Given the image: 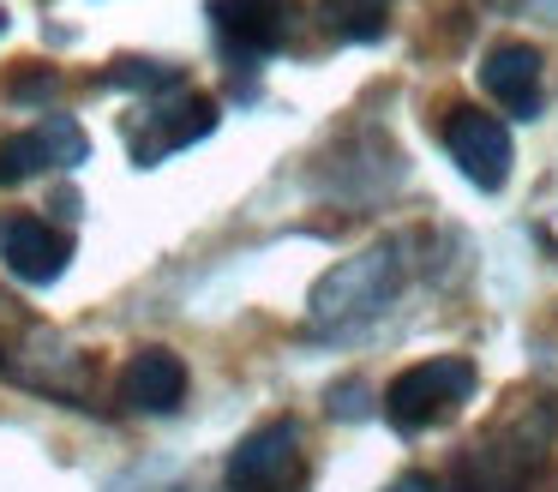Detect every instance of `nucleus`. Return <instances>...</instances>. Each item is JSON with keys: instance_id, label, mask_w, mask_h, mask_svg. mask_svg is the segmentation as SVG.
Listing matches in <instances>:
<instances>
[{"instance_id": "1", "label": "nucleus", "mask_w": 558, "mask_h": 492, "mask_svg": "<svg viewBox=\"0 0 558 492\" xmlns=\"http://www.w3.org/2000/svg\"><path fill=\"white\" fill-rule=\"evenodd\" d=\"M397 288H402V247L385 240V247H366L318 276L313 295H306V319H313V331H349V324L385 312Z\"/></svg>"}, {"instance_id": "2", "label": "nucleus", "mask_w": 558, "mask_h": 492, "mask_svg": "<svg viewBox=\"0 0 558 492\" xmlns=\"http://www.w3.org/2000/svg\"><path fill=\"white\" fill-rule=\"evenodd\" d=\"M469 396H474V360L438 355V360H421V367H409V372L390 379L385 420L397 432H426V427H438L445 415H457Z\"/></svg>"}, {"instance_id": "3", "label": "nucleus", "mask_w": 558, "mask_h": 492, "mask_svg": "<svg viewBox=\"0 0 558 492\" xmlns=\"http://www.w3.org/2000/svg\"><path fill=\"white\" fill-rule=\"evenodd\" d=\"M229 492H301V427L294 420H265L229 451Z\"/></svg>"}, {"instance_id": "4", "label": "nucleus", "mask_w": 558, "mask_h": 492, "mask_svg": "<svg viewBox=\"0 0 558 492\" xmlns=\"http://www.w3.org/2000/svg\"><path fill=\"white\" fill-rule=\"evenodd\" d=\"M445 151L481 192H498L510 180V163H517V151H510V127L498 115H486V108H469V103L445 115Z\"/></svg>"}, {"instance_id": "5", "label": "nucleus", "mask_w": 558, "mask_h": 492, "mask_svg": "<svg viewBox=\"0 0 558 492\" xmlns=\"http://www.w3.org/2000/svg\"><path fill=\"white\" fill-rule=\"evenodd\" d=\"M205 19L229 60H265L289 43L294 0H205Z\"/></svg>"}, {"instance_id": "6", "label": "nucleus", "mask_w": 558, "mask_h": 492, "mask_svg": "<svg viewBox=\"0 0 558 492\" xmlns=\"http://www.w3.org/2000/svg\"><path fill=\"white\" fill-rule=\"evenodd\" d=\"M66 259H73V240L61 235V228H49L43 216L31 211H13L0 216V264L19 276V283H54V276L66 271Z\"/></svg>"}, {"instance_id": "7", "label": "nucleus", "mask_w": 558, "mask_h": 492, "mask_svg": "<svg viewBox=\"0 0 558 492\" xmlns=\"http://www.w3.org/2000/svg\"><path fill=\"white\" fill-rule=\"evenodd\" d=\"M481 91L493 96L505 115L534 120V115H541V48H529V43H498V48H486V60H481Z\"/></svg>"}, {"instance_id": "8", "label": "nucleus", "mask_w": 558, "mask_h": 492, "mask_svg": "<svg viewBox=\"0 0 558 492\" xmlns=\"http://www.w3.org/2000/svg\"><path fill=\"white\" fill-rule=\"evenodd\" d=\"M121 403L133 415H174L186 403V360L174 348H138L121 372Z\"/></svg>"}, {"instance_id": "9", "label": "nucleus", "mask_w": 558, "mask_h": 492, "mask_svg": "<svg viewBox=\"0 0 558 492\" xmlns=\"http://www.w3.org/2000/svg\"><path fill=\"white\" fill-rule=\"evenodd\" d=\"M150 127H157V151H186V144L217 132V103L205 91H174L162 108H150Z\"/></svg>"}, {"instance_id": "10", "label": "nucleus", "mask_w": 558, "mask_h": 492, "mask_svg": "<svg viewBox=\"0 0 558 492\" xmlns=\"http://www.w3.org/2000/svg\"><path fill=\"white\" fill-rule=\"evenodd\" d=\"M318 24L337 43H378L390 24V0H318Z\"/></svg>"}, {"instance_id": "11", "label": "nucleus", "mask_w": 558, "mask_h": 492, "mask_svg": "<svg viewBox=\"0 0 558 492\" xmlns=\"http://www.w3.org/2000/svg\"><path fill=\"white\" fill-rule=\"evenodd\" d=\"M43 168H61V163H54V151H49V132H43V127H31V132H19V139L0 144V187H19V180L43 175Z\"/></svg>"}, {"instance_id": "12", "label": "nucleus", "mask_w": 558, "mask_h": 492, "mask_svg": "<svg viewBox=\"0 0 558 492\" xmlns=\"http://www.w3.org/2000/svg\"><path fill=\"white\" fill-rule=\"evenodd\" d=\"M102 84H114V91H186V79H181V67H169V60H138V55H126V60H114L109 72H102Z\"/></svg>"}, {"instance_id": "13", "label": "nucleus", "mask_w": 558, "mask_h": 492, "mask_svg": "<svg viewBox=\"0 0 558 492\" xmlns=\"http://www.w3.org/2000/svg\"><path fill=\"white\" fill-rule=\"evenodd\" d=\"M49 91H54V72L49 67H37V72H25V79L7 84V96H13V103H37V96H49Z\"/></svg>"}, {"instance_id": "14", "label": "nucleus", "mask_w": 558, "mask_h": 492, "mask_svg": "<svg viewBox=\"0 0 558 492\" xmlns=\"http://www.w3.org/2000/svg\"><path fill=\"white\" fill-rule=\"evenodd\" d=\"M330 415L361 420L366 415V391H361V384H337V391H330Z\"/></svg>"}, {"instance_id": "15", "label": "nucleus", "mask_w": 558, "mask_h": 492, "mask_svg": "<svg viewBox=\"0 0 558 492\" xmlns=\"http://www.w3.org/2000/svg\"><path fill=\"white\" fill-rule=\"evenodd\" d=\"M385 492H438V487H433V475H402V480H390Z\"/></svg>"}, {"instance_id": "16", "label": "nucleus", "mask_w": 558, "mask_h": 492, "mask_svg": "<svg viewBox=\"0 0 558 492\" xmlns=\"http://www.w3.org/2000/svg\"><path fill=\"white\" fill-rule=\"evenodd\" d=\"M0 31H7V7H0Z\"/></svg>"}]
</instances>
